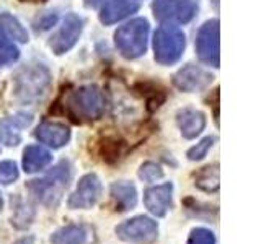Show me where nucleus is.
Wrapping results in <instances>:
<instances>
[{"mask_svg": "<svg viewBox=\"0 0 261 244\" xmlns=\"http://www.w3.org/2000/svg\"><path fill=\"white\" fill-rule=\"evenodd\" d=\"M72 177V169L67 161H61L56 165L51 173L43 179H35L27 184L28 191L38 202L47 207H56L61 202L64 191L67 189Z\"/></svg>", "mask_w": 261, "mask_h": 244, "instance_id": "nucleus-1", "label": "nucleus"}, {"mask_svg": "<svg viewBox=\"0 0 261 244\" xmlns=\"http://www.w3.org/2000/svg\"><path fill=\"white\" fill-rule=\"evenodd\" d=\"M147 39H149V23L142 18L133 20L121 26L114 35L116 47L126 59H136L142 55L147 49Z\"/></svg>", "mask_w": 261, "mask_h": 244, "instance_id": "nucleus-2", "label": "nucleus"}, {"mask_svg": "<svg viewBox=\"0 0 261 244\" xmlns=\"http://www.w3.org/2000/svg\"><path fill=\"white\" fill-rule=\"evenodd\" d=\"M69 111L82 120H95L105 111L103 93L96 86H84L72 92L67 98Z\"/></svg>", "mask_w": 261, "mask_h": 244, "instance_id": "nucleus-3", "label": "nucleus"}, {"mask_svg": "<svg viewBox=\"0 0 261 244\" xmlns=\"http://www.w3.org/2000/svg\"><path fill=\"white\" fill-rule=\"evenodd\" d=\"M155 59L160 64H173L183 54L185 49V35L176 28L163 26L155 33L153 39Z\"/></svg>", "mask_w": 261, "mask_h": 244, "instance_id": "nucleus-4", "label": "nucleus"}, {"mask_svg": "<svg viewBox=\"0 0 261 244\" xmlns=\"http://www.w3.org/2000/svg\"><path fill=\"white\" fill-rule=\"evenodd\" d=\"M118 238L133 244H150L159 238V226L149 217H134L116 228Z\"/></svg>", "mask_w": 261, "mask_h": 244, "instance_id": "nucleus-5", "label": "nucleus"}, {"mask_svg": "<svg viewBox=\"0 0 261 244\" xmlns=\"http://www.w3.org/2000/svg\"><path fill=\"white\" fill-rule=\"evenodd\" d=\"M198 5L194 0H155L153 13L155 18L167 24H181L190 21Z\"/></svg>", "mask_w": 261, "mask_h": 244, "instance_id": "nucleus-6", "label": "nucleus"}, {"mask_svg": "<svg viewBox=\"0 0 261 244\" xmlns=\"http://www.w3.org/2000/svg\"><path fill=\"white\" fill-rule=\"evenodd\" d=\"M49 86V73L43 67L24 70L16 80V93L24 100H35L46 93Z\"/></svg>", "mask_w": 261, "mask_h": 244, "instance_id": "nucleus-7", "label": "nucleus"}, {"mask_svg": "<svg viewBox=\"0 0 261 244\" xmlns=\"http://www.w3.org/2000/svg\"><path fill=\"white\" fill-rule=\"evenodd\" d=\"M198 55L202 62L219 67V21L211 20L201 28L198 35Z\"/></svg>", "mask_w": 261, "mask_h": 244, "instance_id": "nucleus-8", "label": "nucleus"}, {"mask_svg": "<svg viewBox=\"0 0 261 244\" xmlns=\"http://www.w3.org/2000/svg\"><path fill=\"white\" fill-rule=\"evenodd\" d=\"M101 195V182L96 174H87L80 179L75 192L70 195L69 207L77 208H90L98 202Z\"/></svg>", "mask_w": 261, "mask_h": 244, "instance_id": "nucleus-9", "label": "nucleus"}, {"mask_svg": "<svg viewBox=\"0 0 261 244\" xmlns=\"http://www.w3.org/2000/svg\"><path fill=\"white\" fill-rule=\"evenodd\" d=\"M80 33H82V20L77 15H69L62 21L61 29L51 38L49 46H51V49L56 54H64L77 43Z\"/></svg>", "mask_w": 261, "mask_h": 244, "instance_id": "nucleus-10", "label": "nucleus"}, {"mask_svg": "<svg viewBox=\"0 0 261 244\" xmlns=\"http://www.w3.org/2000/svg\"><path fill=\"white\" fill-rule=\"evenodd\" d=\"M171 194H173V184L171 182L149 187L144 194V203L147 210L155 217H163L173 205Z\"/></svg>", "mask_w": 261, "mask_h": 244, "instance_id": "nucleus-11", "label": "nucleus"}, {"mask_svg": "<svg viewBox=\"0 0 261 244\" xmlns=\"http://www.w3.org/2000/svg\"><path fill=\"white\" fill-rule=\"evenodd\" d=\"M211 80L212 77L206 70L196 67V65H186L173 77V83L183 92H196V89L206 88Z\"/></svg>", "mask_w": 261, "mask_h": 244, "instance_id": "nucleus-12", "label": "nucleus"}, {"mask_svg": "<svg viewBox=\"0 0 261 244\" xmlns=\"http://www.w3.org/2000/svg\"><path fill=\"white\" fill-rule=\"evenodd\" d=\"M31 114H16L0 120V142L7 146H15L21 140V130L31 124Z\"/></svg>", "mask_w": 261, "mask_h": 244, "instance_id": "nucleus-13", "label": "nucleus"}, {"mask_svg": "<svg viewBox=\"0 0 261 244\" xmlns=\"http://www.w3.org/2000/svg\"><path fill=\"white\" fill-rule=\"evenodd\" d=\"M35 135L39 142L53 146V148H61L69 142L70 130L67 126L57 124V122H43L41 126H38Z\"/></svg>", "mask_w": 261, "mask_h": 244, "instance_id": "nucleus-14", "label": "nucleus"}, {"mask_svg": "<svg viewBox=\"0 0 261 244\" xmlns=\"http://www.w3.org/2000/svg\"><path fill=\"white\" fill-rule=\"evenodd\" d=\"M93 231L85 225H67L53 234V244H90Z\"/></svg>", "mask_w": 261, "mask_h": 244, "instance_id": "nucleus-15", "label": "nucleus"}, {"mask_svg": "<svg viewBox=\"0 0 261 244\" xmlns=\"http://www.w3.org/2000/svg\"><path fill=\"white\" fill-rule=\"evenodd\" d=\"M176 120L185 138H194L196 135H199L202 132L204 126H206L204 114L194 109H185L181 112H178Z\"/></svg>", "mask_w": 261, "mask_h": 244, "instance_id": "nucleus-16", "label": "nucleus"}, {"mask_svg": "<svg viewBox=\"0 0 261 244\" xmlns=\"http://www.w3.org/2000/svg\"><path fill=\"white\" fill-rule=\"evenodd\" d=\"M111 197L114 200V207H116L118 211L133 210L137 203L136 187L130 182H126V181L114 182L111 186Z\"/></svg>", "mask_w": 261, "mask_h": 244, "instance_id": "nucleus-17", "label": "nucleus"}, {"mask_svg": "<svg viewBox=\"0 0 261 244\" xmlns=\"http://www.w3.org/2000/svg\"><path fill=\"white\" fill-rule=\"evenodd\" d=\"M136 10L137 5L134 2H130V0H106L100 18L103 23L111 24L126 18L129 13H133Z\"/></svg>", "mask_w": 261, "mask_h": 244, "instance_id": "nucleus-18", "label": "nucleus"}, {"mask_svg": "<svg viewBox=\"0 0 261 244\" xmlns=\"http://www.w3.org/2000/svg\"><path fill=\"white\" fill-rule=\"evenodd\" d=\"M51 153L43 146L31 145L23 153V168L27 173H36V171L46 168L51 163Z\"/></svg>", "mask_w": 261, "mask_h": 244, "instance_id": "nucleus-19", "label": "nucleus"}, {"mask_svg": "<svg viewBox=\"0 0 261 244\" xmlns=\"http://www.w3.org/2000/svg\"><path fill=\"white\" fill-rule=\"evenodd\" d=\"M196 186L204 192H214L219 189V166L211 165L202 168L196 174Z\"/></svg>", "mask_w": 261, "mask_h": 244, "instance_id": "nucleus-20", "label": "nucleus"}, {"mask_svg": "<svg viewBox=\"0 0 261 244\" xmlns=\"http://www.w3.org/2000/svg\"><path fill=\"white\" fill-rule=\"evenodd\" d=\"M0 29H2L8 38L20 41V43H27L28 35L24 28L20 24V21L13 18L12 15L7 13H0Z\"/></svg>", "mask_w": 261, "mask_h": 244, "instance_id": "nucleus-21", "label": "nucleus"}, {"mask_svg": "<svg viewBox=\"0 0 261 244\" xmlns=\"http://www.w3.org/2000/svg\"><path fill=\"white\" fill-rule=\"evenodd\" d=\"M162 176H163L162 168L157 163H152V161L144 163L141 169H139V177L145 182H153V181H157V179H160Z\"/></svg>", "mask_w": 261, "mask_h": 244, "instance_id": "nucleus-22", "label": "nucleus"}, {"mask_svg": "<svg viewBox=\"0 0 261 244\" xmlns=\"http://www.w3.org/2000/svg\"><path fill=\"white\" fill-rule=\"evenodd\" d=\"M18 55H20L18 49H16L8 39L0 36V65L16 60Z\"/></svg>", "mask_w": 261, "mask_h": 244, "instance_id": "nucleus-23", "label": "nucleus"}, {"mask_svg": "<svg viewBox=\"0 0 261 244\" xmlns=\"http://www.w3.org/2000/svg\"><path fill=\"white\" fill-rule=\"evenodd\" d=\"M18 179V168L13 161H0V184H12Z\"/></svg>", "mask_w": 261, "mask_h": 244, "instance_id": "nucleus-24", "label": "nucleus"}, {"mask_svg": "<svg viewBox=\"0 0 261 244\" xmlns=\"http://www.w3.org/2000/svg\"><path fill=\"white\" fill-rule=\"evenodd\" d=\"M186 244H216V236L206 228H194Z\"/></svg>", "mask_w": 261, "mask_h": 244, "instance_id": "nucleus-25", "label": "nucleus"}, {"mask_svg": "<svg viewBox=\"0 0 261 244\" xmlns=\"http://www.w3.org/2000/svg\"><path fill=\"white\" fill-rule=\"evenodd\" d=\"M212 143H214V138L212 137H206L204 140H201L196 146L188 151V158L193 160V161H198V160H202L204 157L207 155V151L211 150Z\"/></svg>", "mask_w": 261, "mask_h": 244, "instance_id": "nucleus-26", "label": "nucleus"}, {"mask_svg": "<svg viewBox=\"0 0 261 244\" xmlns=\"http://www.w3.org/2000/svg\"><path fill=\"white\" fill-rule=\"evenodd\" d=\"M16 244H33V238H24V239H21V241H18V242H16Z\"/></svg>", "mask_w": 261, "mask_h": 244, "instance_id": "nucleus-27", "label": "nucleus"}, {"mask_svg": "<svg viewBox=\"0 0 261 244\" xmlns=\"http://www.w3.org/2000/svg\"><path fill=\"white\" fill-rule=\"evenodd\" d=\"M23 2H44V0H23Z\"/></svg>", "mask_w": 261, "mask_h": 244, "instance_id": "nucleus-28", "label": "nucleus"}, {"mask_svg": "<svg viewBox=\"0 0 261 244\" xmlns=\"http://www.w3.org/2000/svg\"><path fill=\"white\" fill-rule=\"evenodd\" d=\"M0 210H2V197H0Z\"/></svg>", "mask_w": 261, "mask_h": 244, "instance_id": "nucleus-29", "label": "nucleus"}]
</instances>
